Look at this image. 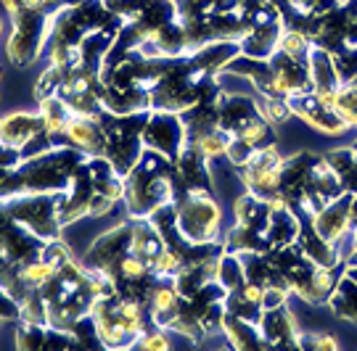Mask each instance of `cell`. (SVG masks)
Segmentation results:
<instances>
[{"instance_id": "obj_1", "label": "cell", "mask_w": 357, "mask_h": 351, "mask_svg": "<svg viewBox=\"0 0 357 351\" xmlns=\"http://www.w3.org/2000/svg\"><path fill=\"white\" fill-rule=\"evenodd\" d=\"M125 212L130 219L151 217L156 209L175 203V166L156 150L146 148L138 164L125 175Z\"/></svg>"}, {"instance_id": "obj_2", "label": "cell", "mask_w": 357, "mask_h": 351, "mask_svg": "<svg viewBox=\"0 0 357 351\" xmlns=\"http://www.w3.org/2000/svg\"><path fill=\"white\" fill-rule=\"evenodd\" d=\"M175 225L180 238L193 246L222 243V209L215 193H185L175 201Z\"/></svg>"}, {"instance_id": "obj_3", "label": "cell", "mask_w": 357, "mask_h": 351, "mask_svg": "<svg viewBox=\"0 0 357 351\" xmlns=\"http://www.w3.org/2000/svg\"><path fill=\"white\" fill-rule=\"evenodd\" d=\"M13 29L6 40V56L13 66H29L45 50L51 40L53 11L45 8H29L11 13Z\"/></svg>"}, {"instance_id": "obj_4", "label": "cell", "mask_w": 357, "mask_h": 351, "mask_svg": "<svg viewBox=\"0 0 357 351\" xmlns=\"http://www.w3.org/2000/svg\"><path fill=\"white\" fill-rule=\"evenodd\" d=\"M6 209L13 222L26 227L40 240L61 238V222H59V193H24L6 201Z\"/></svg>"}, {"instance_id": "obj_5", "label": "cell", "mask_w": 357, "mask_h": 351, "mask_svg": "<svg viewBox=\"0 0 357 351\" xmlns=\"http://www.w3.org/2000/svg\"><path fill=\"white\" fill-rule=\"evenodd\" d=\"M130 238H132V219L128 217V222L122 219L119 225L109 227L106 233H101L90 243V249L82 256V264L88 270H96V272L112 277L116 272V267L122 264V259L130 254Z\"/></svg>"}, {"instance_id": "obj_6", "label": "cell", "mask_w": 357, "mask_h": 351, "mask_svg": "<svg viewBox=\"0 0 357 351\" xmlns=\"http://www.w3.org/2000/svg\"><path fill=\"white\" fill-rule=\"evenodd\" d=\"M283 166V153L275 146L259 148L249 156V162L238 166L236 172L241 177V182L246 185L249 193H255L259 198L270 201L278 190V175Z\"/></svg>"}, {"instance_id": "obj_7", "label": "cell", "mask_w": 357, "mask_h": 351, "mask_svg": "<svg viewBox=\"0 0 357 351\" xmlns=\"http://www.w3.org/2000/svg\"><path fill=\"white\" fill-rule=\"evenodd\" d=\"M185 127L180 114L175 111H149L143 125V146L162 153L167 159H175L185 148Z\"/></svg>"}, {"instance_id": "obj_8", "label": "cell", "mask_w": 357, "mask_h": 351, "mask_svg": "<svg viewBox=\"0 0 357 351\" xmlns=\"http://www.w3.org/2000/svg\"><path fill=\"white\" fill-rule=\"evenodd\" d=\"M289 103H291L294 116H299L307 127H312V130L320 132V135L339 138V135L349 132V127L342 122V116L333 111L331 100L320 98V95H315L312 90H310V93H302V95H296V98H291Z\"/></svg>"}, {"instance_id": "obj_9", "label": "cell", "mask_w": 357, "mask_h": 351, "mask_svg": "<svg viewBox=\"0 0 357 351\" xmlns=\"http://www.w3.org/2000/svg\"><path fill=\"white\" fill-rule=\"evenodd\" d=\"M307 219H310V225L315 227L328 243L342 249V243L352 233V196L349 193L339 196L336 201H331L328 206H323L320 212H315L312 217H307Z\"/></svg>"}, {"instance_id": "obj_10", "label": "cell", "mask_w": 357, "mask_h": 351, "mask_svg": "<svg viewBox=\"0 0 357 351\" xmlns=\"http://www.w3.org/2000/svg\"><path fill=\"white\" fill-rule=\"evenodd\" d=\"M257 325H259V333H262V341L268 349H294L299 343V327H296L289 304L265 309Z\"/></svg>"}, {"instance_id": "obj_11", "label": "cell", "mask_w": 357, "mask_h": 351, "mask_svg": "<svg viewBox=\"0 0 357 351\" xmlns=\"http://www.w3.org/2000/svg\"><path fill=\"white\" fill-rule=\"evenodd\" d=\"M66 146L77 148L85 159H96L103 156V143H106V132H103L101 114L98 116H77L72 114L69 125L64 130Z\"/></svg>"}, {"instance_id": "obj_12", "label": "cell", "mask_w": 357, "mask_h": 351, "mask_svg": "<svg viewBox=\"0 0 357 351\" xmlns=\"http://www.w3.org/2000/svg\"><path fill=\"white\" fill-rule=\"evenodd\" d=\"M45 130L43 125V116L40 114H29V111H13L0 116V146H8V148H16L22 153L29 140L40 135Z\"/></svg>"}, {"instance_id": "obj_13", "label": "cell", "mask_w": 357, "mask_h": 351, "mask_svg": "<svg viewBox=\"0 0 357 351\" xmlns=\"http://www.w3.org/2000/svg\"><path fill=\"white\" fill-rule=\"evenodd\" d=\"M310 79H312V93L320 98L331 100L336 95V90L342 88V75L336 69L333 53L328 50L312 48L310 50Z\"/></svg>"}, {"instance_id": "obj_14", "label": "cell", "mask_w": 357, "mask_h": 351, "mask_svg": "<svg viewBox=\"0 0 357 351\" xmlns=\"http://www.w3.org/2000/svg\"><path fill=\"white\" fill-rule=\"evenodd\" d=\"M165 249V238L151 222V217L132 219V238H130V254L141 256L146 262H153V256Z\"/></svg>"}, {"instance_id": "obj_15", "label": "cell", "mask_w": 357, "mask_h": 351, "mask_svg": "<svg viewBox=\"0 0 357 351\" xmlns=\"http://www.w3.org/2000/svg\"><path fill=\"white\" fill-rule=\"evenodd\" d=\"M222 333H225V338H228L233 349H268L257 322L233 317L228 312H225V320H222Z\"/></svg>"}, {"instance_id": "obj_16", "label": "cell", "mask_w": 357, "mask_h": 351, "mask_svg": "<svg viewBox=\"0 0 357 351\" xmlns=\"http://www.w3.org/2000/svg\"><path fill=\"white\" fill-rule=\"evenodd\" d=\"M339 320H344L349 325H357V280L347 275L339 280L336 290L331 293V299L326 304Z\"/></svg>"}, {"instance_id": "obj_17", "label": "cell", "mask_w": 357, "mask_h": 351, "mask_svg": "<svg viewBox=\"0 0 357 351\" xmlns=\"http://www.w3.org/2000/svg\"><path fill=\"white\" fill-rule=\"evenodd\" d=\"M40 109L38 114L43 116V125H45V132L53 135V138H64V130L69 125V119H72V111H69V106H66L64 100L59 98V95H48V98H40Z\"/></svg>"}, {"instance_id": "obj_18", "label": "cell", "mask_w": 357, "mask_h": 351, "mask_svg": "<svg viewBox=\"0 0 357 351\" xmlns=\"http://www.w3.org/2000/svg\"><path fill=\"white\" fill-rule=\"evenodd\" d=\"M217 283L222 286V288L228 290H236L241 288L243 283H246V272H243V262L238 254H233V251H222L220 254V262H217Z\"/></svg>"}, {"instance_id": "obj_19", "label": "cell", "mask_w": 357, "mask_h": 351, "mask_svg": "<svg viewBox=\"0 0 357 351\" xmlns=\"http://www.w3.org/2000/svg\"><path fill=\"white\" fill-rule=\"evenodd\" d=\"M331 106L349 130H357V77L342 82V88L331 98Z\"/></svg>"}, {"instance_id": "obj_20", "label": "cell", "mask_w": 357, "mask_h": 351, "mask_svg": "<svg viewBox=\"0 0 357 351\" xmlns=\"http://www.w3.org/2000/svg\"><path fill=\"white\" fill-rule=\"evenodd\" d=\"M255 98H257V109H259V114H262L273 127L286 125V122L294 116L291 103H289L286 98H278V95H257V93H255Z\"/></svg>"}, {"instance_id": "obj_21", "label": "cell", "mask_w": 357, "mask_h": 351, "mask_svg": "<svg viewBox=\"0 0 357 351\" xmlns=\"http://www.w3.org/2000/svg\"><path fill=\"white\" fill-rule=\"evenodd\" d=\"M299 349H315V351H333L339 349L336 336L326 333V330H312V333H299Z\"/></svg>"}, {"instance_id": "obj_22", "label": "cell", "mask_w": 357, "mask_h": 351, "mask_svg": "<svg viewBox=\"0 0 357 351\" xmlns=\"http://www.w3.org/2000/svg\"><path fill=\"white\" fill-rule=\"evenodd\" d=\"M135 346H141V349H169V336H167V327H159L153 325V330H146L138 343Z\"/></svg>"}, {"instance_id": "obj_23", "label": "cell", "mask_w": 357, "mask_h": 351, "mask_svg": "<svg viewBox=\"0 0 357 351\" xmlns=\"http://www.w3.org/2000/svg\"><path fill=\"white\" fill-rule=\"evenodd\" d=\"M342 262H344V267H355L357 264V230H352L349 238L342 243Z\"/></svg>"}, {"instance_id": "obj_24", "label": "cell", "mask_w": 357, "mask_h": 351, "mask_svg": "<svg viewBox=\"0 0 357 351\" xmlns=\"http://www.w3.org/2000/svg\"><path fill=\"white\" fill-rule=\"evenodd\" d=\"M26 6V0H3V8L8 13H16V11H22Z\"/></svg>"}, {"instance_id": "obj_25", "label": "cell", "mask_w": 357, "mask_h": 351, "mask_svg": "<svg viewBox=\"0 0 357 351\" xmlns=\"http://www.w3.org/2000/svg\"><path fill=\"white\" fill-rule=\"evenodd\" d=\"M352 230H357V196H352Z\"/></svg>"}, {"instance_id": "obj_26", "label": "cell", "mask_w": 357, "mask_h": 351, "mask_svg": "<svg viewBox=\"0 0 357 351\" xmlns=\"http://www.w3.org/2000/svg\"><path fill=\"white\" fill-rule=\"evenodd\" d=\"M0 35H3V22H0Z\"/></svg>"}, {"instance_id": "obj_27", "label": "cell", "mask_w": 357, "mask_h": 351, "mask_svg": "<svg viewBox=\"0 0 357 351\" xmlns=\"http://www.w3.org/2000/svg\"><path fill=\"white\" fill-rule=\"evenodd\" d=\"M167 3H178V0H167Z\"/></svg>"}]
</instances>
